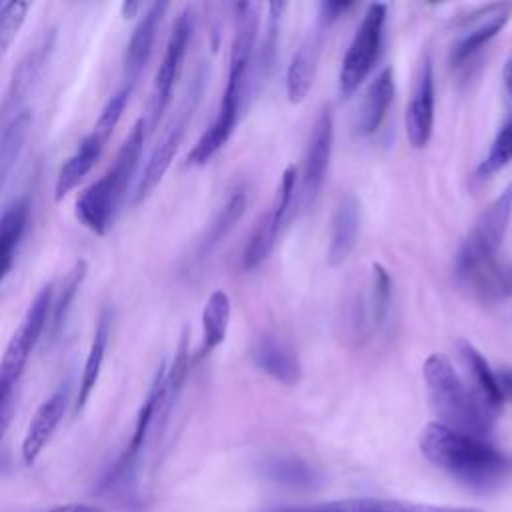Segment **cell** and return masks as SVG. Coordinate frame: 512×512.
I'll list each match as a JSON object with an SVG mask.
<instances>
[{
  "instance_id": "6da1fadb",
  "label": "cell",
  "mask_w": 512,
  "mask_h": 512,
  "mask_svg": "<svg viewBox=\"0 0 512 512\" xmlns=\"http://www.w3.org/2000/svg\"><path fill=\"white\" fill-rule=\"evenodd\" d=\"M420 450L436 468L474 490H492L512 474V458L486 438L452 430L440 422L424 426Z\"/></svg>"
},
{
  "instance_id": "7a4b0ae2",
  "label": "cell",
  "mask_w": 512,
  "mask_h": 512,
  "mask_svg": "<svg viewBox=\"0 0 512 512\" xmlns=\"http://www.w3.org/2000/svg\"><path fill=\"white\" fill-rule=\"evenodd\" d=\"M258 10L260 6L254 2L236 4L234 40L230 48L228 76H226L222 100L214 120L190 150L188 154L190 164H196V166L206 164L228 142V138L234 132V126L240 116L242 100L248 90V76H250V66L256 50V38H258V26H260Z\"/></svg>"
},
{
  "instance_id": "3957f363",
  "label": "cell",
  "mask_w": 512,
  "mask_h": 512,
  "mask_svg": "<svg viewBox=\"0 0 512 512\" xmlns=\"http://www.w3.org/2000/svg\"><path fill=\"white\" fill-rule=\"evenodd\" d=\"M422 376L440 424L478 438L490 436L496 412L460 380L444 354H430L422 364Z\"/></svg>"
},
{
  "instance_id": "277c9868",
  "label": "cell",
  "mask_w": 512,
  "mask_h": 512,
  "mask_svg": "<svg viewBox=\"0 0 512 512\" xmlns=\"http://www.w3.org/2000/svg\"><path fill=\"white\" fill-rule=\"evenodd\" d=\"M146 128V120L140 118L122 142L112 166L96 182H92L86 190L78 194L74 204L76 218L92 234L104 236L112 226L118 206L122 204L142 158Z\"/></svg>"
},
{
  "instance_id": "5b68a950",
  "label": "cell",
  "mask_w": 512,
  "mask_h": 512,
  "mask_svg": "<svg viewBox=\"0 0 512 512\" xmlns=\"http://www.w3.org/2000/svg\"><path fill=\"white\" fill-rule=\"evenodd\" d=\"M206 80H208V64L202 62L186 90V96L182 98L178 110L172 114L170 122L166 124L160 140L154 144L150 156H148V162L144 166V172L138 180V186H136V192H134V206L142 204L154 190L156 186L162 182L164 174L168 172L182 140H184V134L190 126V120L202 100V94H204V88H206Z\"/></svg>"
},
{
  "instance_id": "8992f818",
  "label": "cell",
  "mask_w": 512,
  "mask_h": 512,
  "mask_svg": "<svg viewBox=\"0 0 512 512\" xmlns=\"http://www.w3.org/2000/svg\"><path fill=\"white\" fill-rule=\"evenodd\" d=\"M512 218V184H508L478 216L468 238L456 254V274L466 280L470 274L496 262V252L502 246Z\"/></svg>"
},
{
  "instance_id": "52a82bcc",
  "label": "cell",
  "mask_w": 512,
  "mask_h": 512,
  "mask_svg": "<svg viewBox=\"0 0 512 512\" xmlns=\"http://www.w3.org/2000/svg\"><path fill=\"white\" fill-rule=\"evenodd\" d=\"M192 34H194V12H192V8H184L172 24V30H170V36H168V42L164 48V56H162L160 66L154 76L150 108H148L150 114L146 120V126L150 132L158 128L160 120L164 118V114L172 102L174 88L180 78L182 64H184Z\"/></svg>"
},
{
  "instance_id": "ba28073f",
  "label": "cell",
  "mask_w": 512,
  "mask_h": 512,
  "mask_svg": "<svg viewBox=\"0 0 512 512\" xmlns=\"http://www.w3.org/2000/svg\"><path fill=\"white\" fill-rule=\"evenodd\" d=\"M54 298V284H46L36 298L30 302L22 324L12 334L2 358H0V386L16 390L26 364L32 356V350L36 348L42 332L48 326L50 308Z\"/></svg>"
},
{
  "instance_id": "9c48e42d",
  "label": "cell",
  "mask_w": 512,
  "mask_h": 512,
  "mask_svg": "<svg viewBox=\"0 0 512 512\" xmlns=\"http://www.w3.org/2000/svg\"><path fill=\"white\" fill-rule=\"evenodd\" d=\"M386 22V4H370L354 32V38L344 54L340 66V92L350 96L370 74L382 44V32Z\"/></svg>"
},
{
  "instance_id": "30bf717a",
  "label": "cell",
  "mask_w": 512,
  "mask_h": 512,
  "mask_svg": "<svg viewBox=\"0 0 512 512\" xmlns=\"http://www.w3.org/2000/svg\"><path fill=\"white\" fill-rule=\"evenodd\" d=\"M296 168L294 166H288L282 176H280V182H278V188H276V194L272 198V204H270V210L262 216V220L258 222V226L254 228L246 248H244V254H242V266L244 270H254L256 266H260L268 254L272 252L276 240H278V232H280V226L286 218V212L292 204V198H294V188H296Z\"/></svg>"
},
{
  "instance_id": "8fae6325",
  "label": "cell",
  "mask_w": 512,
  "mask_h": 512,
  "mask_svg": "<svg viewBox=\"0 0 512 512\" xmlns=\"http://www.w3.org/2000/svg\"><path fill=\"white\" fill-rule=\"evenodd\" d=\"M52 48H54V30H46L14 68L8 90L0 104V128H4L18 112H22V102L30 96L36 80L40 78L44 66L48 64Z\"/></svg>"
},
{
  "instance_id": "7c38bea8",
  "label": "cell",
  "mask_w": 512,
  "mask_h": 512,
  "mask_svg": "<svg viewBox=\"0 0 512 512\" xmlns=\"http://www.w3.org/2000/svg\"><path fill=\"white\" fill-rule=\"evenodd\" d=\"M332 140H334V118L328 106H322L318 112L314 126L310 130L306 154H304V166H302V204L310 206L326 178L330 152H332Z\"/></svg>"
},
{
  "instance_id": "4fadbf2b",
  "label": "cell",
  "mask_w": 512,
  "mask_h": 512,
  "mask_svg": "<svg viewBox=\"0 0 512 512\" xmlns=\"http://www.w3.org/2000/svg\"><path fill=\"white\" fill-rule=\"evenodd\" d=\"M434 128V70L426 54L414 76L410 100L406 106V136L414 148H424Z\"/></svg>"
},
{
  "instance_id": "5bb4252c",
  "label": "cell",
  "mask_w": 512,
  "mask_h": 512,
  "mask_svg": "<svg viewBox=\"0 0 512 512\" xmlns=\"http://www.w3.org/2000/svg\"><path fill=\"white\" fill-rule=\"evenodd\" d=\"M68 402H70V386L66 382L58 390H54L30 418V424L22 440V458L28 466L36 462V458L42 454V450L54 436L58 424L62 422L68 410Z\"/></svg>"
},
{
  "instance_id": "9a60e30c",
  "label": "cell",
  "mask_w": 512,
  "mask_h": 512,
  "mask_svg": "<svg viewBox=\"0 0 512 512\" xmlns=\"http://www.w3.org/2000/svg\"><path fill=\"white\" fill-rule=\"evenodd\" d=\"M168 10L166 2H154L146 8L144 16L138 20L128 46H126V60H124V86L132 88L136 86V82L140 80L142 72L146 70L152 50H154V42H156V34L158 28L162 24V18Z\"/></svg>"
},
{
  "instance_id": "2e32d148",
  "label": "cell",
  "mask_w": 512,
  "mask_h": 512,
  "mask_svg": "<svg viewBox=\"0 0 512 512\" xmlns=\"http://www.w3.org/2000/svg\"><path fill=\"white\" fill-rule=\"evenodd\" d=\"M510 12H512L510 4H492L476 12L470 18L468 28L460 34V38L454 42L450 50L452 64L460 66L470 56H474L486 42H490L506 26Z\"/></svg>"
},
{
  "instance_id": "e0dca14e",
  "label": "cell",
  "mask_w": 512,
  "mask_h": 512,
  "mask_svg": "<svg viewBox=\"0 0 512 512\" xmlns=\"http://www.w3.org/2000/svg\"><path fill=\"white\" fill-rule=\"evenodd\" d=\"M110 136L96 126L92 128L90 134H86L76 150L66 158V162L60 166L56 174V184H54V198L62 200L68 196L94 168V164L100 160Z\"/></svg>"
},
{
  "instance_id": "ac0fdd59",
  "label": "cell",
  "mask_w": 512,
  "mask_h": 512,
  "mask_svg": "<svg viewBox=\"0 0 512 512\" xmlns=\"http://www.w3.org/2000/svg\"><path fill=\"white\" fill-rule=\"evenodd\" d=\"M276 512H482L478 508H456V506H434L420 502H406L394 498H346L320 502L312 506L282 508Z\"/></svg>"
},
{
  "instance_id": "d6986e66",
  "label": "cell",
  "mask_w": 512,
  "mask_h": 512,
  "mask_svg": "<svg viewBox=\"0 0 512 512\" xmlns=\"http://www.w3.org/2000/svg\"><path fill=\"white\" fill-rule=\"evenodd\" d=\"M252 360L258 370L286 386L298 384L302 376V368L294 350L284 340L270 332L260 334L256 338L252 346Z\"/></svg>"
},
{
  "instance_id": "ffe728a7",
  "label": "cell",
  "mask_w": 512,
  "mask_h": 512,
  "mask_svg": "<svg viewBox=\"0 0 512 512\" xmlns=\"http://www.w3.org/2000/svg\"><path fill=\"white\" fill-rule=\"evenodd\" d=\"M322 30H324V26H320V24L314 30H310L304 36V40L300 42V46L296 48V52L288 64L286 94L292 104L302 102L312 88L320 50H322V34H324Z\"/></svg>"
},
{
  "instance_id": "44dd1931",
  "label": "cell",
  "mask_w": 512,
  "mask_h": 512,
  "mask_svg": "<svg viewBox=\"0 0 512 512\" xmlns=\"http://www.w3.org/2000/svg\"><path fill=\"white\" fill-rule=\"evenodd\" d=\"M360 230V204L354 194H344L334 210L330 226V244H328V262L338 266L348 260L358 242Z\"/></svg>"
},
{
  "instance_id": "7402d4cb",
  "label": "cell",
  "mask_w": 512,
  "mask_h": 512,
  "mask_svg": "<svg viewBox=\"0 0 512 512\" xmlns=\"http://www.w3.org/2000/svg\"><path fill=\"white\" fill-rule=\"evenodd\" d=\"M30 212V198L20 196L12 204H8L0 214V282L8 276V272L14 266L16 252L22 244V238L30 222Z\"/></svg>"
},
{
  "instance_id": "603a6c76",
  "label": "cell",
  "mask_w": 512,
  "mask_h": 512,
  "mask_svg": "<svg viewBox=\"0 0 512 512\" xmlns=\"http://www.w3.org/2000/svg\"><path fill=\"white\" fill-rule=\"evenodd\" d=\"M394 98V74L392 68H384L366 88L356 116V132L360 136L374 134L384 122L390 102Z\"/></svg>"
},
{
  "instance_id": "cb8c5ba5",
  "label": "cell",
  "mask_w": 512,
  "mask_h": 512,
  "mask_svg": "<svg viewBox=\"0 0 512 512\" xmlns=\"http://www.w3.org/2000/svg\"><path fill=\"white\" fill-rule=\"evenodd\" d=\"M110 322L112 316L108 310H104L98 318L86 360H84V368H82V376H80V386H78V394L74 400V414H80L84 410V406L88 404L98 380H100V372H102V364L106 358V348H108V340H110Z\"/></svg>"
},
{
  "instance_id": "d4e9b609",
  "label": "cell",
  "mask_w": 512,
  "mask_h": 512,
  "mask_svg": "<svg viewBox=\"0 0 512 512\" xmlns=\"http://www.w3.org/2000/svg\"><path fill=\"white\" fill-rule=\"evenodd\" d=\"M456 350L476 386L474 392L484 400L486 406H490L498 414L504 398H502V392L496 382V372L490 368V364L484 360V356L466 340H458Z\"/></svg>"
},
{
  "instance_id": "484cf974",
  "label": "cell",
  "mask_w": 512,
  "mask_h": 512,
  "mask_svg": "<svg viewBox=\"0 0 512 512\" xmlns=\"http://www.w3.org/2000/svg\"><path fill=\"white\" fill-rule=\"evenodd\" d=\"M246 204H248V196H246V190L244 188H236L228 200L222 204V208L218 210V214L214 216V220L208 224L204 236L200 238V244H198V252H196V258L198 260H204L208 258L218 246L220 242L230 234V230L238 224V220L242 218L244 210H246Z\"/></svg>"
},
{
  "instance_id": "4316f807",
  "label": "cell",
  "mask_w": 512,
  "mask_h": 512,
  "mask_svg": "<svg viewBox=\"0 0 512 512\" xmlns=\"http://www.w3.org/2000/svg\"><path fill=\"white\" fill-rule=\"evenodd\" d=\"M32 128L30 110L18 112L0 132V194L6 188Z\"/></svg>"
},
{
  "instance_id": "83f0119b",
  "label": "cell",
  "mask_w": 512,
  "mask_h": 512,
  "mask_svg": "<svg viewBox=\"0 0 512 512\" xmlns=\"http://www.w3.org/2000/svg\"><path fill=\"white\" fill-rule=\"evenodd\" d=\"M232 304L224 290H214L202 310V354L218 348L228 332Z\"/></svg>"
},
{
  "instance_id": "f1b7e54d",
  "label": "cell",
  "mask_w": 512,
  "mask_h": 512,
  "mask_svg": "<svg viewBox=\"0 0 512 512\" xmlns=\"http://www.w3.org/2000/svg\"><path fill=\"white\" fill-rule=\"evenodd\" d=\"M86 272H88V264L86 260H76L74 266L68 270L66 278H64V284H62V290L56 298H52V308H50V318H48V328H50V334L52 338H56L66 322V316L72 308V302L86 278Z\"/></svg>"
},
{
  "instance_id": "f546056e",
  "label": "cell",
  "mask_w": 512,
  "mask_h": 512,
  "mask_svg": "<svg viewBox=\"0 0 512 512\" xmlns=\"http://www.w3.org/2000/svg\"><path fill=\"white\" fill-rule=\"evenodd\" d=\"M264 472L272 480L296 488L314 486L318 480L316 470L298 456H270L264 462Z\"/></svg>"
},
{
  "instance_id": "4dcf8cb0",
  "label": "cell",
  "mask_w": 512,
  "mask_h": 512,
  "mask_svg": "<svg viewBox=\"0 0 512 512\" xmlns=\"http://www.w3.org/2000/svg\"><path fill=\"white\" fill-rule=\"evenodd\" d=\"M392 298V278L382 264H372V286H370V324L380 328L386 322Z\"/></svg>"
},
{
  "instance_id": "1f68e13d",
  "label": "cell",
  "mask_w": 512,
  "mask_h": 512,
  "mask_svg": "<svg viewBox=\"0 0 512 512\" xmlns=\"http://www.w3.org/2000/svg\"><path fill=\"white\" fill-rule=\"evenodd\" d=\"M30 8H32L30 2H18V0L0 4V60L6 56L10 44L20 34Z\"/></svg>"
},
{
  "instance_id": "d6a6232c",
  "label": "cell",
  "mask_w": 512,
  "mask_h": 512,
  "mask_svg": "<svg viewBox=\"0 0 512 512\" xmlns=\"http://www.w3.org/2000/svg\"><path fill=\"white\" fill-rule=\"evenodd\" d=\"M512 160V120H508L496 134L490 152L478 166L480 176H492Z\"/></svg>"
},
{
  "instance_id": "836d02e7",
  "label": "cell",
  "mask_w": 512,
  "mask_h": 512,
  "mask_svg": "<svg viewBox=\"0 0 512 512\" xmlns=\"http://www.w3.org/2000/svg\"><path fill=\"white\" fill-rule=\"evenodd\" d=\"M284 2H272L268 4V12H270V20L266 26V38L262 44V52H260V66L266 72L272 66L274 60V52H276V40H278V28H280V16L284 10Z\"/></svg>"
},
{
  "instance_id": "e575fe53",
  "label": "cell",
  "mask_w": 512,
  "mask_h": 512,
  "mask_svg": "<svg viewBox=\"0 0 512 512\" xmlns=\"http://www.w3.org/2000/svg\"><path fill=\"white\" fill-rule=\"evenodd\" d=\"M14 396H16V390H10V388L0 386V442H2L4 434H6L8 424H10V418H12Z\"/></svg>"
},
{
  "instance_id": "d590c367",
  "label": "cell",
  "mask_w": 512,
  "mask_h": 512,
  "mask_svg": "<svg viewBox=\"0 0 512 512\" xmlns=\"http://www.w3.org/2000/svg\"><path fill=\"white\" fill-rule=\"evenodd\" d=\"M352 4L350 2H322L320 4V14H318V24L320 26H330L338 16H342V12H346Z\"/></svg>"
},
{
  "instance_id": "8d00e7d4",
  "label": "cell",
  "mask_w": 512,
  "mask_h": 512,
  "mask_svg": "<svg viewBox=\"0 0 512 512\" xmlns=\"http://www.w3.org/2000/svg\"><path fill=\"white\" fill-rule=\"evenodd\" d=\"M496 382L502 392V398L512 400V368H502L500 372H496Z\"/></svg>"
},
{
  "instance_id": "74e56055",
  "label": "cell",
  "mask_w": 512,
  "mask_h": 512,
  "mask_svg": "<svg viewBox=\"0 0 512 512\" xmlns=\"http://www.w3.org/2000/svg\"><path fill=\"white\" fill-rule=\"evenodd\" d=\"M42 512H106V510L100 508V506H92V504H78V502H72V504L56 506V508H50V510H42Z\"/></svg>"
},
{
  "instance_id": "f35d334b",
  "label": "cell",
  "mask_w": 512,
  "mask_h": 512,
  "mask_svg": "<svg viewBox=\"0 0 512 512\" xmlns=\"http://www.w3.org/2000/svg\"><path fill=\"white\" fill-rule=\"evenodd\" d=\"M136 10H140V4H136V2H124L122 4V16L124 18H132L136 14Z\"/></svg>"
},
{
  "instance_id": "ab89813d",
  "label": "cell",
  "mask_w": 512,
  "mask_h": 512,
  "mask_svg": "<svg viewBox=\"0 0 512 512\" xmlns=\"http://www.w3.org/2000/svg\"><path fill=\"white\" fill-rule=\"evenodd\" d=\"M508 80H512V60H510V66H508Z\"/></svg>"
},
{
  "instance_id": "60d3db41",
  "label": "cell",
  "mask_w": 512,
  "mask_h": 512,
  "mask_svg": "<svg viewBox=\"0 0 512 512\" xmlns=\"http://www.w3.org/2000/svg\"><path fill=\"white\" fill-rule=\"evenodd\" d=\"M508 86H510V92H512V80H508Z\"/></svg>"
}]
</instances>
